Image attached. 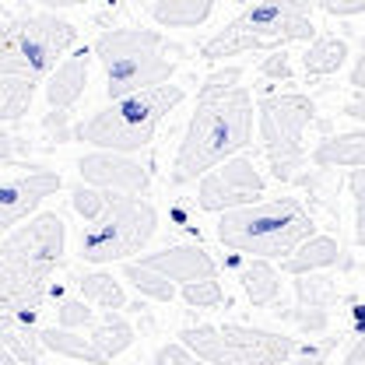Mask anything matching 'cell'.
Instances as JSON below:
<instances>
[{
    "mask_svg": "<svg viewBox=\"0 0 365 365\" xmlns=\"http://www.w3.org/2000/svg\"><path fill=\"white\" fill-rule=\"evenodd\" d=\"M253 120H257V102L253 91L242 85V67H222L207 74L197 91L186 134L176 148L169 182L173 186L197 182L232 155H242L253 140Z\"/></svg>",
    "mask_w": 365,
    "mask_h": 365,
    "instance_id": "1",
    "label": "cell"
},
{
    "mask_svg": "<svg viewBox=\"0 0 365 365\" xmlns=\"http://www.w3.org/2000/svg\"><path fill=\"white\" fill-rule=\"evenodd\" d=\"M78 46V25L56 11H21L0 25V123H18L39 85Z\"/></svg>",
    "mask_w": 365,
    "mask_h": 365,
    "instance_id": "2",
    "label": "cell"
},
{
    "mask_svg": "<svg viewBox=\"0 0 365 365\" xmlns=\"http://www.w3.org/2000/svg\"><path fill=\"white\" fill-rule=\"evenodd\" d=\"M71 207L81 218L78 235V257L85 264H127L130 257L144 253V246L158 232V211L148 197L130 193H109L88 182H78L71 190Z\"/></svg>",
    "mask_w": 365,
    "mask_h": 365,
    "instance_id": "3",
    "label": "cell"
},
{
    "mask_svg": "<svg viewBox=\"0 0 365 365\" xmlns=\"http://www.w3.org/2000/svg\"><path fill=\"white\" fill-rule=\"evenodd\" d=\"M67 253V225L46 211L11 228L0 239V309L36 317L43 309L53 274Z\"/></svg>",
    "mask_w": 365,
    "mask_h": 365,
    "instance_id": "4",
    "label": "cell"
},
{
    "mask_svg": "<svg viewBox=\"0 0 365 365\" xmlns=\"http://www.w3.org/2000/svg\"><path fill=\"white\" fill-rule=\"evenodd\" d=\"M91 53L102 63L106 95L113 102V98H127L137 91L169 85L186 49L169 43L158 29L123 25V29L102 32L91 46Z\"/></svg>",
    "mask_w": 365,
    "mask_h": 365,
    "instance_id": "5",
    "label": "cell"
},
{
    "mask_svg": "<svg viewBox=\"0 0 365 365\" xmlns=\"http://www.w3.org/2000/svg\"><path fill=\"white\" fill-rule=\"evenodd\" d=\"M309 235H317V222L295 197H271L218 218V242L257 260H284Z\"/></svg>",
    "mask_w": 365,
    "mask_h": 365,
    "instance_id": "6",
    "label": "cell"
},
{
    "mask_svg": "<svg viewBox=\"0 0 365 365\" xmlns=\"http://www.w3.org/2000/svg\"><path fill=\"white\" fill-rule=\"evenodd\" d=\"M182 98H186V91L176 81L137 91V95H127V98H113L109 106L91 113L88 120L74 123V140L91 144L98 151L134 155V151L148 148L155 140L162 120L180 106Z\"/></svg>",
    "mask_w": 365,
    "mask_h": 365,
    "instance_id": "7",
    "label": "cell"
},
{
    "mask_svg": "<svg viewBox=\"0 0 365 365\" xmlns=\"http://www.w3.org/2000/svg\"><path fill=\"white\" fill-rule=\"evenodd\" d=\"M317 25L309 0H250L222 32L200 46L204 60L242 56L253 49H284L288 43H313Z\"/></svg>",
    "mask_w": 365,
    "mask_h": 365,
    "instance_id": "8",
    "label": "cell"
},
{
    "mask_svg": "<svg viewBox=\"0 0 365 365\" xmlns=\"http://www.w3.org/2000/svg\"><path fill=\"white\" fill-rule=\"evenodd\" d=\"M180 344L207 365H288L299 351L295 337L246 323H193L180 330Z\"/></svg>",
    "mask_w": 365,
    "mask_h": 365,
    "instance_id": "9",
    "label": "cell"
},
{
    "mask_svg": "<svg viewBox=\"0 0 365 365\" xmlns=\"http://www.w3.org/2000/svg\"><path fill=\"white\" fill-rule=\"evenodd\" d=\"M317 120V102L302 91L264 95L257 102V130L267 169L277 182L299 180L306 169V130Z\"/></svg>",
    "mask_w": 365,
    "mask_h": 365,
    "instance_id": "10",
    "label": "cell"
},
{
    "mask_svg": "<svg viewBox=\"0 0 365 365\" xmlns=\"http://www.w3.org/2000/svg\"><path fill=\"white\" fill-rule=\"evenodd\" d=\"M46 351L85 365H109L134 344V327L123 313H98L81 330H63V327H43Z\"/></svg>",
    "mask_w": 365,
    "mask_h": 365,
    "instance_id": "11",
    "label": "cell"
},
{
    "mask_svg": "<svg viewBox=\"0 0 365 365\" xmlns=\"http://www.w3.org/2000/svg\"><path fill=\"white\" fill-rule=\"evenodd\" d=\"M267 200V180L250 155H232L197 180V207L204 215H225Z\"/></svg>",
    "mask_w": 365,
    "mask_h": 365,
    "instance_id": "12",
    "label": "cell"
},
{
    "mask_svg": "<svg viewBox=\"0 0 365 365\" xmlns=\"http://www.w3.org/2000/svg\"><path fill=\"white\" fill-rule=\"evenodd\" d=\"M63 186L60 173L43 165H11L0 176V235L32 218V211Z\"/></svg>",
    "mask_w": 365,
    "mask_h": 365,
    "instance_id": "13",
    "label": "cell"
},
{
    "mask_svg": "<svg viewBox=\"0 0 365 365\" xmlns=\"http://www.w3.org/2000/svg\"><path fill=\"white\" fill-rule=\"evenodd\" d=\"M78 176L88 186L109 190V193H130V197H144L148 186H151L144 162H137L134 155L98 151V148L78 158Z\"/></svg>",
    "mask_w": 365,
    "mask_h": 365,
    "instance_id": "14",
    "label": "cell"
},
{
    "mask_svg": "<svg viewBox=\"0 0 365 365\" xmlns=\"http://www.w3.org/2000/svg\"><path fill=\"white\" fill-rule=\"evenodd\" d=\"M144 267L165 274L173 284H193V281H204V277H218V264L215 257L200 246V242H176V246H165V250H155V253H144L140 257Z\"/></svg>",
    "mask_w": 365,
    "mask_h": 365,
    "instance_id": "15",
    "label": "cell"
},
{
    "mask_svg": "<svg viewBox=\"0 0 365 365\" xmlns=\"http://www.w3.org/2000/svg\"><path fill=\"white\" fill-rule=\"evenodd\" d=\"M91 60H95L91 49H74V53L63 56L60 67L46 78V106H49L53 113H71V109L81 102V95L88 88Z\"/></svg>",
    "mask_w": 365,
    "mask_h": 365,
    "instance_id": "16",
    "label": "cell"
},
{
    "mask_svg": "<svg viewBox=\"0 0 365 365\" xmlns=\"http://www.w3.org/2000/svg\"><path fill=\"white\" fill-rule=\"evenodd\" d=\"M295 292H299V306L288 313V319L309 337L323 334L327 323H330V309L337 306V288L330 284V277L302 274L295 281Z\"/></svg>",
    "mask_w": 365,
    "mask_h": 365,
    "instance_id": "17",
    "label": "cell"
},
{
    "mask_svg": "<svg viewBox=\"0 0 365 365\" xmlns=\"http://www.w3.org/2000/svg\"><path fill=\"white\" fill-rule=\"evenodd\" d=\"M43 334L36 317L4 313L0 309V365H43Z\"/></svg>",
    "mask_w": 365,
    "mask_h": 365,
    "instance_id": "18",
    "label": "cell"
},
{
    "mask_svg": "<svg viewBox=\"0 0 365 365\" xmlns=\"http://www.w3.org/2000/svg\"><path fill=\"white\" fill-rule=\"evenodd\" d=\"M313 165H319V169H365V127L323 137L313 148Z\"/></svg>",
    "mask_w": 365,
    "mask_h": 365,
    "instance_id": "19",
    "label": "cell"
},
{
    "mask_svg": "<svg viewBox=\"0 0 365 365\" xmlns=\"http://www.w3.org/2000/svg\"><path fill=\"white\" fill-rule=\"evenodd\" d=\"M341 264V242L330 239V235H309L302 246H295L284 260H281V271L292 274V277H302V274H317Z\"/></svg>",
    "mask_w": 365,
    "mask_h": 365,
    "instance_id": "20",
    "label": "cell"
},
{
    "mask_svg": "<svg viewBox=\"0 0 365 365\" xmlns=\"http://www.w3.org/2000/svg\"><path fill=\"white\" fill-rule=\"evenodd\" d=\"M239 284L253 309L277 306V299H281V274L274 271L271 260H257V257L239 260Z\"/></svg>",
    "mask_w": 365,
    "mask_h": 365,
    "instance_id": "21",
    "label": "cell"
},
{
    "mask_svg": "<svg viewBox=\"0 0 365 365\" xmlns=\"http://www.w3.org/2000/svg\"><path fill=\"white\" fill-rule=\"evenodd\" d=\"M215 0H155L148 4V14L162 29H197L211 18Z\"/></svg>",
    "mask_w": 365,
    "mask_h": 365,
    "instance_id": "22",
    "label": "cell"
},
{
    "mask_svg": "<svg viewBox=\"0 0 365 365\" xmlns=\"http://www.w3.org/2000/svg\"><path fill=\"white\" fill-rule=\"evenodd\" d=\"M74 288H78V295L91 302L95 309H102V313H120L123 306H127V292H123V284H120V277H113V274L106 271H85L74 277Z\"/></svg>",
    "mask_w": 365,
    "mask_h": 365,
    "instance_id": "23",
    "label": "cell"
},
{
    "mask_svg": "<svg viewBox=\"0 0 365 365\" xmlns=\"http://www.w3.org/2000/svg\"><path fill=\"white\" fill-rule=\"evenodd\" d=\"M348 63V43L341 36H317L302 53V71L309 78H330Z\"/></svg>",
    "mask_w": 365,
    "mask_h": 365,
    "instance_id": "24",
    "label": "cell"
},
{
    "mask_svg": "<svg viewBox=\"0 0 365 365\" xmlns=\"http://www.w3.org/2000/svg\"><path fill=\"white\" fill-rule=\"evenodd\" d=\"M123 277L134 284L140 295H148V299H155V302H173V299H176V284H173L165 274L144 267L140 260H127V264H123Z\"/></svg>",
    "mask_w": 365,
    "mask_h": 365,
    "instance_id": "25",
    "label": "cell"
},
{
    "mask_svg": "<svg viewBox=\"0 0 365 365\" xmlns=\"http://www.w3.org/2000/svg\"><path fill=\"white\" fill-rule=\"evenodd\" d=\"M95 317L98 313L91 309V302H85L81 295H60L56 299V327H63V330H81Z\"/></svg>",
    "mask_w": 365,
    "mask_h": 365,
    "instance_id": "26",
    "label": "cell"
},
{
    "mask_svg": "<svg viewBox=\"0 0 365 365\" xmlns=\"http://www.w3.org/2000/svg\"><path fill=\"white\" fill-rule=\"evenodd\" d=\"M182 299L193 309H218V306H225V288L218 277H204V281L182 284Z\"/></svg>",
    "mask_w": 365,
    "mask_h": 365,
    "instance_id": "27",
    "label": "cell"
},
{
    "mask_svg": "<svg viewBox=\"0 0 365 365\" xmlns=\"http://www.w3.org/2000/svg\"><path fill=\"white\" fill-rule=\"evenodd\" d=\"M348 193H351V204H355V242L365 250V169H351Z\"/></svg>",
    "mask_w": 365,
    "mask_h": 365,
    "instance_id": "28",
    "label": "cell"
},
{
    "mask_svg": "<svg viewBox=\"0 0 365 365\" xmlns=\"http://www.w3.org/2000/svg\"><path fill=\"white\" fill-rule=\"evenodd\" d=\"M155 365H207V362L197 359L190 348H182L180 341H173V344H162L155 351Z\"/></svg>",
    "mask_w": 365,
    "mask_h": 365,
    "instance_id": "29",
    "label": "cell"
},
{
    "mask_svg": "<svg viewBox=\"0 0 365 365\" xmlns=\"http://www.w3.org/2000/svg\"><path fill=\"white\" fill-rule=\"evenodd\" d=\"M260 74H264V78H274V81H292V78H295V71H292V56H288L284 49H274L271 56H264Z\"/></svg>",
    "mask_w": 365,
    "mask_h": 365,
    "instance_id": "30",
    "label": "cell"
},
{
    "mask_svg": "<svg viewBox=\"0 0 365 365\" xmlns=\"http://www.w3.org/2000/svg\"><path fill=\"white\" fill-rule=\"evenodd\" d=\"M21 155H25V140L18 134H11V130H4V123H0V169L18 165Z\"/></svg>",
    "mask_w": 365,
    "mask_h": 365,
    "instance_id": "31",
    "label": "cell"
},
{
    "mask_svg": "<svg viewBox=\"0 0 365 365\" xmlns=\"http://www.w3.org/2000/svg\"><path fill=\"white\" fill-rule=\"evenodd\" d=\"M319 4L334 18H359V14H365V0H319Z\"/></svg>",
    "mask_w": 365,
    "mask_h": 365,
    "instance_id": "32",
    "label": "cell"
},
{
    "mask_svg": "<svg viewBox=\"0 0 365 365\" xmlns=\"http://www.w3.org/2000/svg\"><path fill=\"white\" fill-rule=\"evenodd\" d=\"M344 116H351V120H359L365 127V91L351 88V95L344 98Z\"/></svg>",
    "mask_w": 365,
    "mask_h": 365,
    "instance_id": "33",
    "label": "cell"
},
{
    "mask_svg": "<svg viewBox=\"0 0 365 365\" xmlns=\"http://www.w3.org/2000/svg\"><path fill=\"white\" fill-rule=\"evenodd\" d=\"M344 365H365V323L359 327L355 344H351V348H348V355H344Z\"/></svg>",
    "mask_w": 365,
    "mask_h": 365,
    "instance_id": "34",
    "label": "cell"
},
{
    "mask_svg": "<svg viewBox=\"0 0 365 365\" xmlns=\"http://www.w3.org/2000/svg\"><path fill=\"white\" fill-rule=\"evenodd\" d=\"M351 88L365 91V53L355 60V67H351Z\"/></svg>",
    "mask_w": 365,
    "mask_h": 365,
    "instance_id": "35",
    "label": "cell"
},
{
    "mask_svg": "<svg viewBox=\"0 0 365 365\" xmlns=\"http://www.w3.org/2000/svg\"><path fill=\"white\" fill-rule=\"evenodd\" d=\"M46 11H63V7H78V4H88V0H39Z\"/></svg>",
    "mask_w": 365,
    "mask_h": 365,
    "instance_id": "36",
    "label": "cell"
},
{
    "mask_svg": "<svg viewBox=\"0 0 365 365\" xmlns=\"http://www.w3.org/2000/svg\"><path fill=\"white\" fill-rule=\"evenodd\" d=\"M288 365H313V362H309V359H306V362H288Z\"/></svg>",
    "mask_w": 365,
    "mask_h": 365,
    "instance_id": "37",
    "label": "cell"
},
{
    "mask_svg": "<svg viewBox=\"0 0 365 365\" xmlns=\"http://www.w3.org/2000/svg\"><path fill=\"white\" fill-rule=\"evenodd\" d=\"M144 4H155V0H144Z\"/></svg>",
    "mask_w": 365,
    "mask_h": 365,
    "instance_id": "38",
    "label": "cell"
},
{
    "mask_svg": "<svg viewBox=\"0 0 365 365\" xmlns=\"http://www.w3.org/2000/svg\"><path fill=\"white\" fill-rule=\"evenodd\" d=\"M362 49H365V39H362Z\"/></svg>",
    "mask_w": 365,
    "mask_h": 365,
    "instance_id": "39",
    "label": "cell"
},
{
    "mask_svg": "<svg viewBox=\"0 0 365 365\" xmlns=\"http://www.w3.org/2000/svg\"><path fill=\"white\" fill-rule=\"evenodd\" d=\"M0 4H4V0H0Z\"/></svg>",
    "mask_w": 365,
    "mask_h": 365,
    "instance_id": "40",
    "label": "cell"
}]
</instances>
